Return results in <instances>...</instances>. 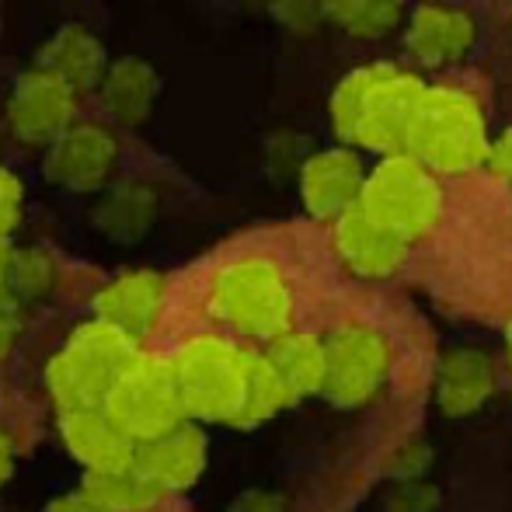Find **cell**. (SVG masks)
<instances>
[{
    "mask_svg": "<svg viewBox=\"0 0 512 512\" xmlns=\"http://www.w3.org/2000/svg\"><path fill=\"white\" fill-rule=\"evenodd\" d=\"M499 391L495 359L481 349H450L436 370V405L446 418H467L481 411Z\"/></svg>",
    "mask_w": 512,
    "mask_h": 512,
    "instance_id": "16",
    "label": "cell"
},
{
    "mask_svg": "<svg viewBox=\"0 0 512 512\" xmlns=\"http://www.w3.org/2000/svg\"><path fill=\"white\" fill-rule=\"evenodd\" d=\"M439 492L425 481H398L387 492V512H436Z\"/></svg>",
    "mask_w": 512,
    "mask_h": 512,
    "instance_id": "27",
    "label": "cell"
},
{
    "mask_svg": "<svg viewBox=\"0 0 512 512\" xmlns=\"http://www.w3.org/2000/svg\"><path fill=\"white\" fill-rule=\"evenodd\" d=\"M98 88H102V102L108 108V115H112L115 122H122V126H136V122L147 119L150 108H154L161 81H157L150 63L136 60V56H126V60H115L112 67L105 70Z\"/></svg>",
    "mask_w": 512,
    "mask_h": 512,
    "instance_id": "20",
    "label": "cell"
},
{
    "mask_svg": "<svg viewBox=\"0 0 512 512\" xmlns=\"http://www.w3.org/2000/svg\"><path fill=\"white\" fill-rule=\"evenodd\" d=\"M21 206H25V192H21V182L11 175V171L0 168V244H7L11 230L18 227Z\"/></svg>",
    "mask_w": 512,
    "mask_h": 512,
    "instance_id": "29",
    "label": "cell"
},
{
    "mask_svg": "<svg viewBox=\"0 0 512 512\" xmlns=\"http://www.w3.org/2000/svg\"><path fill=\"white\" fill-rule=\"evenodd\" d=\"M265 363L272 366L283 387L290 391V398H307V394H321L324 380V345L310 331H283L272 342H265Z\"/></svg>",
    "mask_w": 512,
    "mask_h": 512,
    "instance_id": "19",
    "label": "cell"
},
{
    "mask_svg": "<svg viewBox=\"0 0 512 512\" xmlns=\"http://www.w3.org/2000/svg\"><path fill=\"white\" fill-rule=\"evenodd\" d=\"M46 512H102V509H98L84 492H67V495H60V499L49 502Z\"/></svg>",
    "mask_w": 512,
    "mask_h": 512,
    "instance_id": "33",
    "label": "cell"
},
{
    "mask_svg": "<svg viewBox=\"0 0 512 512\" xmlns=\"http://www.w3.org/2000/svg\"><path fill=\"white\" fill-rule=\"evenodd\" d=\"M74 112V91L39 67L21 74L7 98V126L28 147H53L74 126Z\"/></svg>",
    "mask_w": 512,
    "mask_h": 512,
    "instance_id": "9",
    "label": "cell"
},
{
    "mask_svg": "<svg viewBox=\"0 0 512 512\" xmlns=\"http://www.w3.org/2000/svg\"><path fill=\"white\" fill-rule=\"evenodd\" d=\"M286 405H293L290 391H286L283 380L272 373V366L265 363L262 352H255V356H251V370H248V391H244V401H241V411H237L234 425H262Z\"/></svg>",
    "mask_w": 512,
    "mask_h": 512,
    "instance_id": "24",
    "label": "cell"
},
{
    "mask_svg": "<svg viewBox=\"0 0 512 512\" xmlns=\"http://www.w3.org/2000/svg\"><path fill=\"white\" fill-rule=\"evenodd\" d=\"M251 356L255 352L223 335H196L178 345L168 363L189 422L192 418L227 425L237 422L244 391H248Z\"/></svg>",
    "mask_w": 512,
    "mask_h": 512,
    "instance_id": "3",
    "label": "cell"
},
{
    "mask_svg": "<svg viewBox=\"0 0 512 512\" xmlns=\"http://www.w3.org/2000/svg\"><path fill=\"white\" fill-rule=\"evenodd\" d=\"M405 46L422 67L460 63L478 42V21L464 7L425 4L405 14Z\"/></svg>",
    "mask_w": 512,
    "mask_h": 512,
    "instance_id": "13",
    "label": "cell"
},
{
    "mask_svg": "<svg viewBox=\"0 0 512 512\" xmlns=\"http://www.w3.org/2000/svg\"><path fill=\"white\" fill-rule=\"evenodd\" d=\"M56 286V265L46 251L25 248L11 251V262H7V300L18 307V300L35 304Z\"/></svg>",
    "mask_w": 512,
    "mask_h": 512,
    "instance_id": "25",
    "label": "cell"
},
{
    "mask_svg": "<svg viewBox=\"0 0 512 512\" xmlns=\"http://www.w3.org/2000/svg\"><path fill=\"white\" fill-rule=\"evenodd\" d=\"M425 81L418 74L398 70L391 63H380L377 81L370 84L359 108L356 133L352 143L373 150L380 157H398L408 154L411 140V122H415L418 102H422Z\"/></svg>",
    "mask_w": 512,
    "mask_h": 512,
    "instance_id": "8",
    "label": "cell"
},
{
    "mask_svg": "<svg viewBox=\"0 0 512 512\" xmlns=\"http://www.w3.org/2000/svg\"><path fill=\"white\" fill-rule=\"evenodd\" d=\"M81 492L102 512H150L161 502V492L133 464L102 474H88Z\"/></svg>",
    "mask_w": 512,
    "mask_h": 512,
    "instance_id": "21",
    "label": "cell"
},
{
    "mask_svg": "<svg viewBox=\"0 0 512 512\" xmlns=\"http://www.w3.org/2000/svg\"><path fill=\"white\" fill-rule=\"evenodd\" d=\"M429 460L432 453L422 439H405L391 460V474L398 481H422V474L429 471Z\"/></svg>",
    "mask_w": 512,
    "mask_h": 512,
    "instance_id": "28",
    "label": "cell"
},
{
    "mask_svg": "<svg viewBox=\"0 0 512 512\" xmlns=\"http://www.w3.org/2000/svg\"><path fill=\"white\" fill-rule=\"evenodd\" d=\"M356 209L387 234L411 244L439 223L443 189H439V178L422 168L415 157H380L377 168L366 171Z\"/></svg>",
    "mask_w": 512,
    "mask_h": 512,
    "instance_id": "5",
    "label": "cell"
},
{
    "mask_svg": "<svg viewBox=\"0 0 512 512\" xmlns=\"http://www.w3.org/2000/svg\"><path fill=\"white\" fill-rule=\"evenodd\" d=\"M331 244L342 265L359 279H387L405 265L408 244L366 220L359 209H349L331 223Z\"/></svg>",
    "mask_w": 512,
    "mask_h": 512,
    "instance_id": "15",
    "label": "cell"
},
{
    "mask_svg": "<svg viewBox=\"0 0 512 512\" xmlns=\"http://www.w3.org/2000/svg\"><path fill=\"white\" fill-rule=\"evenodd\" d=\"M119 143L98 122H74L46 154V175L70 192H98L112 178Z\"/></svg>",
    "mask_w": 512,
    "mask_h": 512,
    "instance_id": "10",
    "label": "cell"
},
{
    "mask_svg": "<svg viewBox=\"0 0 512 512\" xmlns=\"http://www.w3.org/2000/svg\"><path fill=\"white\" fill-rule=\"evenodd\" d=\"M11 471H14V446H11V436L0 429V485L11 478Z\"/></svg>",
    "mask_w": 512,
    "mask_h": 512,
    "instance_id": "34",
    "label": "cell"
},
{
    "mask_svg": "<svg viewBox=\"0 0 512 512\" xmlns=\"http://www.w3.org/2000/svg\"><path fill=\"white\" fill-rule=\"evenodd\" d=\"M485 154L488 126L478 98L460 88L425 84L415 122H411L408 157H415L432 175H464L481 168Z\"/></svg>",
    "mask_w": 512,
    "mask_h": 512,
    "instance_id": "1",
    "label": "cell"
},
{
    "mask_svg": "<svg viewBox=\"0 0 512 512\" xmlns=\"http://www.w3.org/2000/svg\"><path fill=\"white\" fill-rule=\"evenodd\" d=\"M140 356V345L105 321H84L70 331L67 345L49 359L46 387L60 415L67 411H102L115 380Z\"/></svg>",
    "mask_w": 512,
    "mask_h": 512,
    "instance_id": "2",
    "label": "cell"
},
{
    "mask_svg": "<svg viewBox=\"0 0 512 512\" xmlns=\"http://www.w3.org/2000/svg\"><path fill=\"white\" fill-rule=\"evenodd\" d=\"M39 70L53 74L56 81L67 84L74 95L98 88L108 70L105 46L81 25H67L42 46L39 53Z\"/></svg>",
    "mask_w": 512,
    "mask_h": 512,
    "instance_id": "18",
    "label": "cell"
},
{
    "mask_svg": "<svg viewBox=\"0 0 512 512\" xmlns=\"http://www.w3.org/2000/svg\"><path fill=\"white\" fill-rule=\"evenodd\" d=\"M321 394L338 408H359L380 394L391 373L394 352L373 324L349 321L324 338Z\"/></svg>",
    "mask_w": 512,
    "mask_h": 512,
    "instance_id": "7",
    "label": "cell"
},
{
    "mask_svg": "<svg viewBox=\"0 0 512 512\" xmlns=\"http://www.w3.org/2000/svg\"><path fill=\"white\" fill-rule=\"evenodd\" d=\"M321 14L356 39H380L398 28L408 11L391 0H342V4H324Z\"/></svg>",
    "mask_w": 512,
    "mask_h": 512,
    "instance_id": "23",
    "label": "cell"
},
{
    "mask_svg": "<svg viewBox=\"0 0 512 512\" xmlns=\"http://www.w3.org/2000/svg\"><path fill=\"white\" fill-rule=\"evenodd\" d=\"M506 356H509V366H512V317L506 324Z\"/></svg>",
    "mask_w": 512,
    "mask_h": 512,
    "instance_id": "36",
    "label": "cell"
},
{
    "mask_svg": "<svg viewBox=\"0 0 512 512\" xmlns=\"http://www.w3.org/2000/svg\"><path fill=\"white\" fill-rule=\"evenodd\" d=\"M133 467L157 492H182L199 481L206 467V436L196 422H182L178 429L133 446Z\"/></svg>",
    "mask_w": 512,
    "mask_h": 512,
    "instance_id": "14",
    "label": "cell"
},
{
    "mask_svg": "<svg viewBox=\"0 0 512 512\" xmlns=\"http://www.w3.org/2000/svg\"><path fill=\"white\" fill-rule=\"evenodd\" d=\"M21 335V314L14 304H0V359L11 356L14 342Z\"/></svg>",
    "mask_w": 512,
    "mask_h": 512,
    "instance_id": "32",
    "label": "cell"
},
{
    "mask_svg": "<svg viewBox=\"0 0 512 512\" xmlns=\"http://www.w3.org/2000/svg\"><path fill=\"white\" fill-rule=\"evenodd\" d=\"M102 411L133 446L150 443V439L189 422L182 398H178L171 363L161 356H147V352H140L129 363V370L115 380Z\"/></svg>",
    "mask_w": 512,
    "mask_h": 512,
    "instance_id": "6",
    "label": "cell"
},
{
    "mask_svg": "<svg viewBox=\"0 0 512 512\" xmlns=\"http://www.w3.org/2000/svg\"><path fill=\"white\" fill-rule=\"evenodd\" d=\"M209 310L237 335L272 342L290 331L293 290L269 258H237L223 265L209 286Z\"/></svg>",
    "mask_w": 512,
    "mask_h": 512,
    "instance_id": "4",
    "label": "cell"
},
{
    "mask_svg": "<svg viewBox=\"0 0 512 512\" xmlns=\"http://www.w3.org/2000/svg\"><path fill=\"white\" fill-rule=\"evenodd\" d=\"M485 168L492 171V175H499L502 182H512V126L502 129L495 140H488Z\"/></svg>",
    "mask_w": 512,
    "mask_h": 512,
    "instance_id": "30",
    "label": "cell"
},
{
    "mask_svg": "<svg viewBox=\"0 0 512 512\" xmlns=\"http://www.w3.org/2000/svg\"><path fill=\"white\" fill-rule=\"evenodd\" d=\"M7 262H11V248L0 244V304H11L7 300Z\"/></svg>",
    "mask_w": 512,
    "mask_h": 512,
    "instance_id": "35",
    "label": "cell"
},
{
    "mask_svg": "<svg viewBox=\"0 0 512 512\" xmlns=\"http://www.w3.org/2000/svg\"><path fill=\"white\" fill-rule=\"evenodd\" d=\"M377 70H380V63L352 70V74H345L342 81H338L335 95H331V126H335V133L342 136L345 143H352L359 108H363V98H366V91H370V84L377 81Z\"/></svg>",
    "mask_w": 512,
    "mask_h": 512,
    "instance_id": "26",
    "label": "cell"
},
{
    "mask_svg": "<svg viewBox=\"0 0 512 512\" xmlns=\"http://www.w3.org/2000/svg\"><path fill=\"white\" fill-rule=\"evenodd\" d=\"M154 213H157L154 192L143 189V185H126V189H115L102 199L98 223H102L105 234L129 241V237H140L154 223Z\"/></svg>",
    "mask_w": 512,
    "mask_h": 512,
    "instance_id": "22",
    "label": "cell"
},
{
    "mask_svg": "<svg viewBox=\"0 0 512 512\" xmlns=\"http://www.w3.org/2000/svg\"><path fill=\"white\" fill-rule=\"evenodd\" d=\"M227 512H286V502L276 492H244Z\"/></svg>",
    "mask_w": 512,
    "mask_h": 512,
    "instance_id": "31",
    "label": "cell"
},
{
    "mask_svg": "<svg viewBox=\"0 0 512 512\" xmlns=\"http://www.w3.org/2000/svg\"><path fill=\"white\" fill-rule=\"evenodd\" d=\"M164 297H168L164 276L150 269L122 272L95 297V317L105 321L108 328L122 331L129 342L140 345L147 335H154L157 321L164 314Z\"/></svg>",
    "mask_w": 512,
    "mask_h": 512,
    "instance_id": "12",
    "label": "cell"
},
{
    "mask_svg": "<svg viewBox=\"0 0 512 512\" xmlns=\"http://www.w3.org/2000/svg\"><path fill=\"white\" fill-rule=\"evenodd\" d=\"M363 182H366V168L356 150L349 147L317 150L314 157H307L304 171H300V196H304L310 216H317L324 223H335L338 216L356 209Z\"/></svg>",
    "mask_w": 512,
    "mask_h": 512,
    "instance_id": "11",
    "label": "cell"
},
{
    "mask_svg": "<svg viewBox=\"0 0 512 512\" xmlns=\"http://www.w3.org/2000/svg\"><path fill=\"white\" fill-rule=\"evenodd\" d=\"M60 436L67 453L88 474L133 464V443L108 422L105 411H67L60 415Z\"/></svg>",
    "mask_w": 512,
    "mask_h": 512,
    "instance_id": "17",
    "label": "cell"
}]
</instances>
